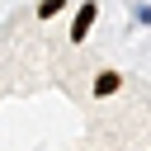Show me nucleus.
I'll use <instances>...</instances> for the list:
<instances>
[{
	"label": "nucleus",
	"instance_id": "nucleus-1",
	"mask_svg": "<svg viewBox=\"0 0 151 151\" xmlns=\"http://www.w3.org/2000/svg\"><path fill=\"white\" fill-rule=\"evenodd\" d=\"M94 14H99V9H94V0H85V5H80V14H76V24H71V42H80V38L90 33Z\"/></svg>",
	"mask_w": 151,
	"mask_h": 151
},
{
	"label": "nucleus",
	"instance_id": "nucleus-2",
	"mask_svg": "<svg viewBox=\"0 0 151 151\" xmlns=\"http://www.w3.org/2000/svg\"><path fill=\"white\" fill-rule=\"evenodd\" d=\"M118 85H123V76H118V71H99V80H94V94L104 99V94H113Z\"/></svg>",
	"mask_w": 151,
	"mask_h": 151
},
{
	"label": "nucleus",
	"instance_id": "nucleus-3",
	"mask_svg": "<svg viewBox=\"0 0 151 151\" xmlns=\"http://www.w3.org/2000/svg\"><path fill=\"white\" fill-rule=\"evenodd\" d=\"M61 5H66V0H42V5H38V14H42V19H52V14L61 9Z\"/></svg>",
	"mask_w": 151,
	"mask_h": 151
}]
</instances>
